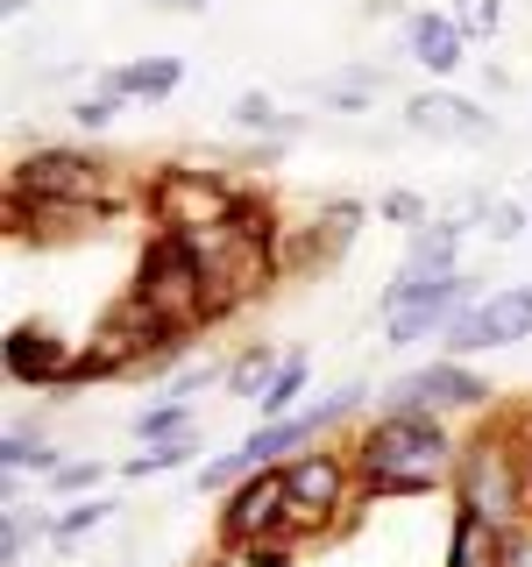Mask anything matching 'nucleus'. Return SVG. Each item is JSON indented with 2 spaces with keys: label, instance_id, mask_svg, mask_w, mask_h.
<instances>
[{
  "label": "nucleus",
  "instance_id": "1",
  "mask_svg": "<svg viewBox=\"0 0 532 567\" xmlns=\"http://www.w3.org/2000/svg\"><path fill=\"white\" fill-rule=\"evenodd\" d=\"M454 454H461L454 419H426V412H369L348 440L362 504H405V496L448 489Z\"/></svg>",
  "mask_w": 532,
  "mask_h": 567
},
{
  "label": "nucleus",
  "instance_id": "2",
  "mask_svg": "<svg viewBox=\"0 0 532 567\" xmlns=\"http://www.w3.org/2000/svg\"><path fill=\"white\" fill-rule=\"evenodd\" d=\"M448 504L490 518L497 532H511V525L532 518V504H525V461H519V440H511L504 412L483 419L469 440H461L454 475H448Z\"/></svg>",
  "mask_w": 532,
  "mask_h": 567
},
{
  "label": "nucleus",
  "instance_id": "3",
  "mask_svg": "<svg viewBox=\"0 0 532 567\" xmlns=\"http://www.w3.org/2000/svg\"><path fill=\"white\" fill-rule=\"evenodd\" d=\"M129 298H142L156 319H171V327H185V333L213 327V277H206V262L192 256V241L171 235V227H156V235L142 241Z\"/></svg>",
  "mask_w": 532,
  "mask_h": 567
},
{
  "label": "nucleus",
  "instance_id": "4",
  "mask_svg": "<svg viewBox=\"0 0 532 567\" xmlns=\"http://www.w3.org/2000/svg\"><path fill=\"white\" fill-rule=\"evenodd\" d=\"M284 489H291V504H284V539L291 546L341 532L355 518V504H362V483H355L348 447H327V440L284 461Z\"/></svg>",
  "mask_w": 532,
  "mask_h": 567
},
{
  "label": "nucleus",
  "instance_id": "5",
  "mask_svg": "<svg viewBox=\"0 0 532 567\" xmlns=\"http://www.w3.org/2000/svg\"><path fill=\"white\" fill-rule=\"evenodd\" d=\"M8 192H29V199H50V206H106V213H121L129 199H142V192H129V177L106 164V156L71 150V142L22 150L14 171H8Z\"/></svg>",
  "mask_w": 532,
  "mask_h": 567
},
{
  "label": "nucleus",
  "instance_id": "6",
  "mask_svg": "<svg viewBox=\"0 0 532 567\" xmlns=\"http://www.w3.org/2000/svg\"><path fill=\"white\" fill-rule=\"evenodd\" d=\"M497 398L490 377H475L469 362H454V354H440V362H419L405 369V377L383 383L377 412H426V419H483Z\"/></svg>",
  "mask_w": 532,
  "mask_h": 567
},
{
  "label": "nucleus",
  "instance_id": "7",
  "mask_svg": "<svg viewBox=\"0 0 532 567\" xmlns=\"http://www.w3.org/2000/svg\"><path fill=\"white\" fill-rule=\"evenodd\" d=\"M235 177L221 171H192V164H164L150 171V185H142V213H150L156 227H171V235H192V227H221L227 206H235Z\"/></svg>",
  "mask_w": 532,
  "mask_h": 567
},
{
  "label": "nucleus",
  "instance_id": "8",
  "mask_svg": "<svg viewBox=\"0 0 532 567\" xmlns=\"http://www.w3.org/2000/svg\"><path fill=\"white\" fill-rule=\"evenodd\" d=\"M362 404H369V383H341V390H327L319 404H306V412H291V419H263L256 433L242 440L248 468H284L291 454L319 447V440H327V433H334L341 419H355Z\"/></svg>",
  "mask_w": 532,
  "mask_h": 567
},
{
  "label": "nucleus",
  "instance_id": "9",
  "mask_svg": "<svg viewBox=\"0 0 532 567\" xmlns=\"http://www.w3.org/2000/svg\"><path fill=\"white\" fill-rule=\"evenodd\" d=\"M519 341H532V284H490V291H483V298H475V306L448 327L440 354L469 362V354L519 348Z\"/></svg>",
  "mask_w": 532,
  "mask_h": 567
},
{
  "label": "nucleus",
  "instance_id": "10",
  "mask_svg": "<svg viewBox=\"0 0 532 567\" xmlns=\"http://www.w3.org/2000/svg\"><path fill=\"white\" fill-rule=\"evenodd\" d=\"M490 284L483 277H469V270H454V277H440L433 291H419L412 306H398V312H383V348H419V341H448V327L461 312L483 298Z\"/></svg>",
  "mask_w": 532,
  "mask_h": 567
},
{
  "label": "nucleus",
  "instance_id": "11",
  "mask_svg": "<svg viewBox=\"0 0 532 567\" xmlns=\"http://www.w3.org/2000/svg\"><path fill=\"white\" fill-rule=\"evenodd\" d=\"M284 504H291L284 468H248L242 483L221 496V511H213V539H221V546L270 539V532H284Z\"/></svg>",
  "mask_w": 532,
  "mask_h": 567
},
{
  "label": "nucleus",
  "instance_id": "12",
  "mask_svg": "<svg viewBox=\"0 0 532 567\" xmlns=\"http://www.w3.org/2000/svg\"><path fill=\"white\" fill-rule=\"evenodd\" d=\"M362 220H369V206H362V199H327L306 227H291V235H284V248H277L284 277L334 270V262H341L348 248H355V235H362Z\"/></svg>",
  "mask_w": 532,
  "mask_h": 567
},
{
  "label": "nucleus",
  "instance_id": "13",
  "mask_svg": "<svg viewBox=\"0 0 532 567\" xmlns=\"http://www.w3.org/2000/svg\"><path fill=\"white\" fill-rule=\"evenodd\" d=\"M405 128L419 142H497V114H483L469 93H448V85H419L405 100Z\"/></svg>",
  "mask_w": 532,
  "mask_h": 567
},
{
  "label": "nucleus",
  "instance_id": "14",
  "mask_svg": "<svg viewBox=\"0 0 532 567\" xmlns=\"http://www.w3.org/2000/svg\"><path fill=\"white\" fill-rule=\"evenodd\" d=\"M71 348H79V341H64V333L22 319V327H8V341H0V369H8L14 390H43V398H58V383L71 369Z\"/></svg>",
  "mask_w": 532,
  "mask_h": 567
},
{
  "label": "nucleus",
  "instance_id": "15",
  "mask_svg": "<svg viewBox=\"0 0 532 567\" xmlns=\"http://www.w3.org/2000/svg\"><path fill=\"white\" fill-rule=\"evenodd\" d=\"M405 58L419 71H433V79H454V71L469 64V35H461L454 14L419 8V14H405Z\"/></svg>",
  "mask_w": 532,
  "mask_h": 567
},
{
  "label": "nucleus",
  "instance_id": "16",
  "mask_svg": "<svg viewBox=\"0 0 532 567\" xmlns=\"http://www.w3.org/2000/svg\"><path fill=\"white\" fill-rule=\"evenodd\" d=\"M185 85V58H129V64H106L100 71V93H121V100H171Z\"/></svg>",
  "mask_w": 532,
  "mask_h": 567
},
{
  "label": "nucleus",
  "instance_id": "17",
  "mask_svg": "<svg viewBox=\"0 0 532 567\" xmlns=\"http://www.w3.org/2000/svg\"><path fill=\"white\" fill-rule=\"evenodd\" d=\"M461 235H469V227H454V220H419L412 235H405V262L398 270H412V277H454L461 270Z\"/></svg>",
  "mask_w": 532,
  "mask_h": 567
},
{
  "label": "nucleus",
  "instance_id": "18",
  "mask_svg": "<svg viewBox=\"0 0 532 567\" xmlns=\"http://www.w3.org/2000/svg\"><path fill=\"white\" fill-rule=\"evenodd\" d=\"M440 567H504V532L475 511H454L448 518V546H440Z\"/></svg>",
  "mask_w": 532,
  "mask_h": 567
},
{
  "label": "nucleus",
  "instance_id": "19",
  "mask_svg": "<svg viewBox=\"0 0 532 567\" xmlns=\"http://www.w3.org/2000/svg\"><path fill=\"white\" fill-rule=\"evenodd\" d=\"M200 468V433H177V440H142V454L121 461L129 483H156V475H185Z\"/></svg>",
  "mask_w": 532,
  "mask_h": 567
},
{
  "label": "nucleus",
  "instance_id": "20",
  "mask_svg": "<svg viewBox=\"0 0 532 567\" xmlns=\"http://www.w3.org/2000/svg\"><path fill=\"white\" fill-rule=\"evenodd\" d=\"M227 227H235L242 241H263V248H284V235H291V227H284V213H277V199H270L263 185H242V192H235Z\"/></svg>",
  "mask_w": 532,
  "mask_h": 567
},
{
  "label": "nucleus",
  "instance_id": "21",
  "mask_svg": "<svg viewBox=\"0 0 532 567\" xmlns=\"http://www.w3.org/2000/svg\"><path fill=\"white\" fill-rule=\"evenodd\" d=\"M383 85H390L383 64H348L341 79L319 85V106H327V114H369V106L383 100Z\"/></svg>",
  "mask_w": 532,
  "mask_h": 567
},
{
  "label": "nucleus",
  "instance_id": "22",
  "mask_svg": "<svg viewBox=\"0 0 532 567\" xmlns=\"http://www.w3.org/2000/svg\"><path fill=\"white\" fill-rule=\"evenodd\" d=\"M284 369V348L277 341H248L242 354H227V398H242V404H256L263 390H270V377Z\"/></svg>",
  "mask_w": 532,
  "mask_h": 567
},
{
  "label": "nucleus",
  "instance_id": "23",
  "mask_svg": "<svg viewBox=\"0 0 532 567\" xmlns=\"http://www.w3.org/2000/svg\"><path fill=\"white\" fill-rule=\"evenodd\" d=\"M227 121H235L242 135H256V142H291V135H306V114H284L270 93H242L235 106H227Z\"/></svg>",
  "mask_w": 532,
  "mask_h": 567
},
{
  "label": "nucleus",
  "instance_id": "24",
  "mask_svg": "<svg viewBox=\"0 0 532 567\" xmlns=\"http://www.w3.org/2000/svg\"><path fill=\"white\" fill-rule=\"evenodd\" d=\"M306 383H313V354L306 348H284V369L270 377V390L256 398V419H291L298 398H306Z\"/></svg>",
  "mask_w": 532,
  "mask_h": 567
},
{
  "label": "nucleus",
  "instance_id": "25",
  "mask_svg": "<svg viewBox=\"0 0 532 567\" xmlns=\"http://www.w3.org/2000/svg\"><path fill=\"white\" fill-rule=\"evenodd\" d=\"M0 461H8V475H58L64 468V454L50 447L35 425H14V433L0 440Z\"/></svg>",
  "mask_w": 532,
  "mask_h": 567
},
{
  "label": "nucleus",
  "instance_id": "26",
  "mask_svg": "<svg viewBox=\"0 0 532 567\" xmlns=\"http://www.w3.org/2000/svg\"><path fill=\"white\" fill-rule=\"evenodd\" d=\"M114 496L106 489H93V496H71V504L58 511V546H71V539H85V532H100V525H114Z\"/></svg>",
  "mask_w": 532,
  "mask_h": 567
},
{
  "label": "nucleus",
  "instance_id": "27",
  "mask_svg": "<svg viewBox=\"0 0 532 567\" xmlns=\"http://www.w3.org/2000/svg\"><path fill=\"white\" fill-rule=\"evenodd\" d=\"M129 433L135 440H177V433H192V404L156 398V404H142V412L129 419Z\"/></svg>",
  "mask_w": 532,
  "mask_h": 567
},
{
  "label": "nucleus",
  "instance_id": "28",
  "mask_svg": "<svg viewBox=\"0 0 532 567\" xmlns=\"http://www.w3.org/2000/svg\"><path fill=\"white\" fill-rule=\"evenodd\" d=\"M106 475H121L114 461H64L58 475H43V496H64V504H71V496H93Z\"/></svg>",
  "mask_w": 532,
  "mask_h": 567
},
{
  "label": "nucleus",
  "instance_id": "29",
  "mask_svg": "<svg viewBox=\"0 0 532 567\" xmlns=\"http://www.w3.org/2000/svg\"><path fill=\"white\" fill-rule=\"evenodd\" d=\"M213 383H227V362H221V354H213V362H185V369H171L156 398H177V404H192V398H200V390H213Z\"/></svg>",
  "mask_w": 532,
  "mask_h": 567
},
{
  "label": "nucleus",
  "instance_id": "30",
  "mask_svg": "<svg viewBox=\"0 0 532 567\" xmlns=\"http://www.w3.org/2000/svg\"><path fill=\"white\" fill-rule=\"evenodd\" d=\"M121 114H129V100H121V93H100V85H93V93H79V100H71V121H79L85 135H106Z\"/></svg>",
  "mask_w": 532,
  "mask_h": 567
},
{
  "label": "nucleus",
  "instance_id": "31",
  "mask_svg": "<svg viewBox=\"0 0 532 567\" xmlns=\"http://www.w3.org/2000/svg\"><path fill=\"white\" fill-rule=\"evenodd\" d=\"M369 213H377V220H383V227H405V235H412V227H419V220H433V199H419V192H405V185H390V192H383V199H377V206H369Z\"/></svg>",
  "mask_w": 532,
  "mask_h": 567
},
{
  "label": "nucleus",
  "instance_id": "32",
  "mask_svg": "<svg viewBox=\"0 0 532 567\" xmlns=\"http://www.w3.org/2000/svg\"><path fill=\"white\" fill-rule=\"evenodd\" d=\"M475 235H490V241H519L525 235V206L519 199H483V213H475Z\"/></svg>",
  "mask_w": 532,
  "mask_h": 567
},
{
  "label": "nucleus",
  "instance_id": "33",
  "mask_svg": "<svg viewBox=\"0 0 532 567\" xmlns=\"http://www.w3.org/2000/svg\"><path fill=\"white\" fill-rule=\"evenodd\" d=\"M242 475H248V454L235 447V454H213V461H200V468H192V483H200L206 496H227V489L242 483Z\"/></svg>",
  "mask_w": 532,
  "mask_h": 567
},
{
  "label": "nucleus",
  "instance_id": "34",
  "mask_svg": "<svg viewBox=\"0 0 532 567\" xmlns=\"http://www.w3.org/2000/svg\"><path fill=\"white\" fill-rule=\"evenodd\" d=\"M454 22H461V35H469V43H475V35H497V29H504V0H454Z\"/></svg>",
  "mask_w": 532,
  "mask_h": 567
},
{
  "label": "nucleus",
  "instance_id": "35",
  "mask_svg": "<svg viewBox=\"0 0 532 567\" xmlns=\"http://www.w3.org/2000/svg\"><path fill=\"white\" fill-rule=\"evenodd\" d=\"M235 554L248 567H298V546L284 539V532H270V539H248V546H235Z\"/></svg>",
  "mask_w": 532,
  "mask_h": 567
},
{
  "label": "nucleus",
  "instance_id": "36",
  "mask_svg": "<svg viewBox=\"0 0 532 567\" xmlns=\"http://www.w3.org/2000/svg\"><path fill=\"white\" fill-rule=\"evenodd\" d=\"M504 425H511V440H519V461H525V504H532V404H525V412H504Z\"/></svg>",
  "mask_w": 532,
  "mask_h": 567
},
{
  "label": "nucleus",
  "instance_id": "37",
  "mask_svg": "<svg viewBox=\"0 0 532 567\" xmlns=\"http://www.w3.org/2000/svg\"><path fill=\"white\" fill-rule=\"evenodd\" d=\"M504 567H532V518L504 532Z\"/></svg>",
  "mask_w": 532,
  "mask_h": 567
},
{
  "label": "nucleus",
  "instance_id": "38",
  "mask_svg": "<svg viewBox=\"0 0 532 567\" xmlns=\"http://www.w3.org/2000/svg\"><path fill=\"white\" fill-rule=\"evenodd\" d=\"M200 567H248V560H242V554H235V546H213V554H206V560H200Z\"/></svg>",
  "mask_w": 532,
  "mask_h": 567
},
{
  "label": "nucleus",
  "instance_id": "39",
  "mask_svg": "<svg viewBox=\"0 0 532 567\" xmlns=\"http://www.w3.org/2000/svg\"><path fill=\"white\" fill-rule=\"evenodd\" d=\"M150 8H171V14H200V8H213V0H150Z\"/></svg>",
  "mask_w": 532,
  "mask_h": 567
},
{
  "label": "nucleus",
  "instance_id": "40",
  "mask_svg": "<svg viewBox=\"0 0 532 567\" xmlns=\"http://www.w3.org/2000/svg\"><path fill=\"white\" fill-rule=\"evenodd\" d=\"M0 8H8V14H29V8H35V0H0Z\"/></svg>",
  "mask_w": 532,
  "mask_h": 567
}]
</instances>
